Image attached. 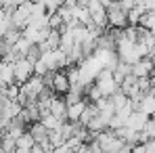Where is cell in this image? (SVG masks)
<instances>
[{"mask_svg":"<svg viewBox=\"0 0 155 153\" xmlns=\"http://www.w3.org/2000/svg\"><path fill=\"white\" fill-rule=\"evenodd\" d=\"M40 124L46 128V130H48V134H51V132L61 130V126H63L65 122H63V120H59V118H54L52 113H46V115H42V118H40Z\"/></svg>","mask_w":155,"mask_h":153,"instance_id":"cell-13","label":"cell"},{"mask_svg":"<svg viewBox=\"0 0 155 153\" xmlns=\"http://www.w3.org/2000/svg\"><path fill=\"white\" fill-rule=\"evenodd\" d=\"M130 74H132V65L122 63V61H120V63H117V67L113 69V78H115V82H117V84H122V82H124Z\"/></svg>","mask_w":155,"mask_h":153,"instance_id":"cell-15","label":"cell"},{"mask_svg":"<svg viewBox=\"0 0 155 153\" xmlns=\"http://www.w3.org/2000/svg\"><path fill=\"white\" fill-rule=\"evenodd\" d=\"M31 6H34V2L25 0L21 6H17V8L11 13V27H13V29L23 32V27H25L27 23H29V19H31Z\"/></svg>","mask_w":155,"mask_h":153,"instance_id":"cell-4","label":"cell"},{"mask_svg":"<svg viewBox=\"0 0 155 153\" xmlns=\"http://www.w3.org/2000/svg\"><path fill=\"white\" fill-rule=\"evenodd\" d=\"M25 0H4V8L6 11H15L17 6H21Z\"/></svg>","mask_w":155,"mask_h":153,"instance_id":"cell-18","label":"cell"},{"mask_svg":"<svg viewBox=\"0 0 155 153\" xmlns=\"http://www.w3.org/2000/svg\"><path fill=\"white\" fill-rule=\"evenodd\" d=\"M25 132H27V124L21 122L19 118H17V120H11V122L6 124V128H4V134L11 136V138H15V141H17L21 134H25Z\"/></svg>","mask_w":155,"mask_h":153,"instance_id":"cell-10","label":"cell"},{"mask_svg":"<svg viewBox=\"0 0 155 153\" xmlns=\"http://www.w3.org/2000/svg\"><path fill=\"white\" fill-rule=\"evenodd\" d=\"M94 86L101 90V95L103 97H113L117 90H120V84L115 82V78H113V72L111 69H103L99 76H97V80H94Z\"/></svg>","mask_w":155,"mask_h":153,"instance_id":"cell-2","label":"cell"},{"mask_svg":"<svg viewBox=\"0 0 155 153\" xmlns=\"http://www.w3.org/2000/svg\"><path fill=\"white\" fill-rule=\"evenodd\" d=\"M86 105H88L86 99L74 103V105H67V122L78 124V122H80V118H82V113H84V109H86Z\"/></svg>","mask_w":155,"mask_h":153,"instance_id":"cell-11","label":"cell"},{"mask_svg":"<svg viewBox=\"0 0 155 153\" xmlns=\"http://www.w3.org/2000/svg\"><path fill=\"white\" fill-rule=\"evenodd\" d=\"M140 145H143L145 153H155V138H147V141L140 143Z\"/></svg>","mask_w":155,"mask_h":153,"instance_id":"cell-19","label":"cell"},{"mask_svg":"<svg viewBox=\"0 0 155 153\" xmlns=\"http://www.w3.org/2000/svg\"><path fill=\"white\" fill-rule=\"evenodd\" d=\"M29 134H31V138L36 141V143H48V130L42 126L40 122H34V124H29V130H27Z\"/></svg>","mask_w":155,"mask_h":153,"instance_id":"cell-12","label":"cell"},{"mask_svg":"<svg viewBox=\"0 0 155 153\" xmlns=\"http://www.w3.org/2000/svg\"><path fill=\"white\" fill-rule=\"evenodd\" d=\"M82 4H86L88 13H90V19H92V25H97L99 29H107L109 21H107V6H105L101 0H84Z\"/></svg>","mask_w":155,"mask_h":153,"instance_id":"cell-1","label":"cell"},{"mask_svg":"<svg viewBox=\"0 0 155 153\" xmlns=\"http://www.w3.org/2000/svg\"><path fill=\"white\" fill-rule=\"evenodd\" d=\"M147 122H149V115H145L143 111L134 109V111L130 113L128 122H126V128L134 130V132H143V130H145V126H147Z\"/></svg>","mask_w":155,"mask_h":153,"instance_id":"cell-8","label":"cell"},{"mask_svg":"<svg viewBox=\"0 0 155 153\" xmlns=\"http://www.w3.org/2000/svg\"><path fill=\"white\" fill-rule=\"evenodd\" d=\"M151 34H153V38H155V27H153V29H151Z\"/></svg>","mask_w":155,"mask_h":153,"instance_id":"cell-22","label":"cell"},{"mask_svg":"<svg viewBox=\"0 0 155 153\" xmlns=\"http://www.w3.org/2000/svg\"><path fill=\"white\" fill-rule=\"evenodd\" d=\"M143 4H145L147 13H155V0H143Z\"/></svg>","mask_w":155,"mask_h":153,"instance_id":"cell-20","label":"cell"},{"mask_svg":"<svg viewBox=\"0 0 155 153\" xmlns=\"http://www.w3.org/2000/svg\"><path fill=\"white\" fill-rule=\"evenodd\" d=\"M107 21H109V27H115V29H124L128 25V13L124 11V6L117 2H111L107 6Z\"/></svg>","mask_w":155,"mask_h":153,"instance_id":"cell-3","label":"cell"},{"mask_svg":"<svg viewBox=\"0 0 155 153\" xmlns=\"http://www.w3.org/2000/svg\"><path fill=\"white\" fill-rule=\"evenodd\" d=\"M42 4H44V11L52 15V13H59V8L65 4V0H42Z\"/></svg>","mask_w":155,"mask_h":153,"instance_id":"cell-16","label":"cell"},{"mask_svg":"<svg viewBox=\"0 0 155 153\" xmlns=\"http://www.w3.org/2000/svg\"><path fill=\"white\" fill-rule=\"evenodd\" d=\"M151 74H155V67L149 57H143L132 65V76L134 78H149Z\"/></svg>","mask_w":155,"mask_h":153,"instance_id":"cell-6","label":"cell"},{"mask_svg":"<svg viewBox=\"0 0 155 153\" xmlns=\"http://www.w3.org/2000/svg\"><path fill=\"white\" fill-rule=\"evenodd\" d=\"M34 145H36V141L31 138L29 132H25V134H21V136L17 138V151L15 153H29Z\"/></svg>","mask_w":155,"mask_h":153,"instance_id":"cell-14","label":"cell"},{"mask_svg":"<svg viewBox=\"0 0 155 153\" xmlns=\"http://www.w3.org/2000/svg\"><path fill=\"white\" fill-rule=\"evenodd\" d=\"M138 25L140 27H145V29H153L155 27V13H145L143 17H140V21H138Z\"/></svg>","mask_w":155,"mask_h":153,"instance_id":"cell-17","label":"cell"},{"mask_svg":"<svg viewBox=\"0 0 155 153\" xmlns=\"http://www.w3.org/2000/svg\"><path fill=\"white\" fill-rule=\"evenodd\" d=\"M48 113H52L54 118H59L63 122H67V103H65V99L54 95L51 99V105H48Z\"/></svg>","mask_w":155,"mask_h":153,"instance_id":"cell-7","label":"cell"},{"mask_svg":"<svg viewBox=\"0 0 155 153\" xmlns=\"http://www.w3.org/2000/svg\"><path fill=\"white\" fill-rule=\"evenodd\" d=\"M76 4H78V0H65V6H69V8L76 6Z\"/></svg>","mask_w":155,"mask_h":153,"instance_id":"cell-21","label":"cell"},{"mask_svg":"<svg viewBox=\"0 0 155 153\" xmlns=\"http://www.w3.org/2000/svg\"><path fill=\"white\" fill-rule=\"evenodd\" d=\"M29 2H42V0H29Z\"/></svg>","mask_w":155,"mask_h":153,"instance_id":"cell-23","label":"cell"},{"mask_svg":"<svg viewBox=\"0 0 155 153\" xmlns=\"http://www.w3.org/2000/svg\"><path fill=\"white\" fill-rule=\"evenodd\" d=\"M13 72H15V84H25L29 78L34 76V63L25 59V57H19L15 63H13Z\"/></svg>","mask_w":155,"mask_h":153,"instance_id":"cell-5","label":"cell"},{"mask_svg":"<svg viewBox=\"0 0 155 153\" xmlns=\"http://www.w3.org/2000/svg\"><path fill=\"white\" fill-rule=\"evenodd\" d=\"M15 84V72H13V61L2 59L0 61V86H11Z\"/></svg>","mask_w":155,"mask_h":153,"instance_id":"cell-9","label":"cell"}]
</instances>
